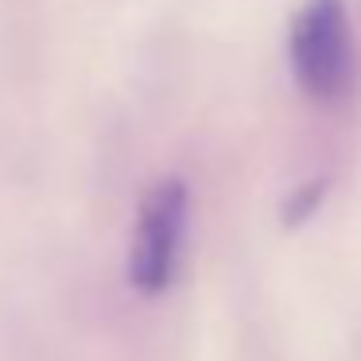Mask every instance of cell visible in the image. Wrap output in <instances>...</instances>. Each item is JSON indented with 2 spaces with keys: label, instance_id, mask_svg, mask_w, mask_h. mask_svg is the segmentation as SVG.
<instances>
[{
  "label": "cell",
  "instance_id": "cell-3",
  "mask_svg": "<svg viewBox=\"0 0 361 361\" xmlns=\"http://www.w3.org/2000/svg\"><path fill=\"white\" fill-rule=\"evenodd\" d=\"M322 195H326V179H311V183H303V187H299L295 195H291L288 202H283V221H288V226H303V221L311 218L314 210H319Z\"/></svg>",
  "mask_w": 361,
  "mask_h": 361
},
{
  "label": "cell",
  "instance_id": "cell-1",
  "mask_svg": "<svg viewBox=\"0 0 361 361\" xmlns=\"http://www.w3.org/2000/svg\"><path fill=\"white\" fill-rule=\"evenodd\" d=\"M288 63L311 102H345L357 86V35L345 0H299L288 27Z\"/></svg>",
  "mask_w": 361,
  "mask_h": 361
},
{
  "label": "cell",
  "instance_id": "cell-2",
  "mask_svg": "<svg viewBox=\"0 0 361 361\" xmlns=\"http://www.w3.org/2000/svg\"><path fill=\"white\" fill-rule=\"evenodd\" d=\"M190 221V190L183 179L167 175L144 195L140 214L128 245V283L144 295H159L171 288L179 272V257L187 245Z\"/></svg>",
  "mask_w": 361,
  "mask_h": 361
}]
</instances>
